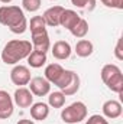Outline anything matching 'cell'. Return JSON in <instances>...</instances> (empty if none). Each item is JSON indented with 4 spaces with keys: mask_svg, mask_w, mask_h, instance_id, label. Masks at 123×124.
<instances>
[{
    "mask_svg": "<svg viewBox=\"0 0 123 124\" xmlns=\"http://www.w3.org/2000/svg\"><path fill=\"white\" fill-rule=\"evenodd\" d=\"M32 51L33 48L29 40H22V39L9 40L1 51V61L6 65H16L22 59H26Z\"/></svg>",
    "mask_w": 123,
    "mask_h": 124,
    "instance_id": "7a4b0ae2",
    "label": "cell"
},
{
    "mask_svg": "<svg viewBox=\"0 0 123 124\" xmlns=\"http://www.w3.org/2000/svg\"><path fill=\"white\" fill-rule=\"evenodd\" d=\"M28 28L31 29V33H38V32L46 31V25L42 16H33L31 22L28 23Z\"/></svg>",
    "mask_w": 123,
    "mask_h": 124,
    "instance_id": "44dd1931",
    "label": "cell"
},
{
    "mask_svg": "<svg viewBox=\"0 0 123 124\" xmlns=\"http://www.w3.org/2000/svg\"><path fill=\"white\" fill-rule=\"evenodd\" d=\"M31 71L25 65H15L10 71V81L18 87H25L31 81Z\"/></svg>",
    "mask_w": 123,
    "mask_h": 124,
    "instance_id": "5b68a950",
    "label": "cell"
},
{
    "mask_svg": "<svg viewBox=\"0 0 123 124\" xmlns=\"http://www.w3.org/2000/svg\"><path fill=\"white\" fill-rule=\"evenodd\" d=\"M61 118L62 121L67 124L81 123L83 120L87 118V107H86V104L81 102V101L72 102L71 105L65 107L61 111Z\"/></svg>",
    "mask_w": 123,
    "mask_h": 124,
    "instance_id": "277c9868",
    "label": "cell"
},
{
    "mask_svg": "<svg viewBox=\"0 0 123 124\" xmlns=\"http://www.w3.org/2000/svg\"><path fill=\"white\" fill-rule=\"evenodd\" d=\"M65 98L67 97L61 91H54L48 97V105H51L52 108H62L65 105Z\"/></svg>",
    "mask_w": 123,
    "mask_h": 124,
    "instance_id": "ffe728a7",
    "label": "cell"
},
{
    "mask_svg": "<svg viewBox=\"0 0 123 124\" xmlns=\"http://www.w3.org/2000/svg\"><path fill=\"white\" fill-rule=\"evenodd\" d=\"M13 0H0V3H4V4H7V3H12Z\"/></svg>",
    "mask_w": 123,
    "mask_h": 124,
    "instance_id": "f1b7e54d",
    "label": "cell"
},
{
    "mask_svg": "<svg viewBox=\"0 0 123 124\" xmlns=\"http://www.w3.org/2000/svg\"><path fill=\"white\" fill-rule=\"evenodd\" d=\"M101 81L107 85V88L113 93L122 94L123 91V74L120 68L114 63H107L100 71Z\"/></svg>",
    "mask_w": 123,
    "mask_h": 124,
    "instance_id": "3957f363",
    "label": "cell"
},
{
    "mask_svg": "<svg viewBox=\"0 0 123 124\" xmlns=\"http://www.w3.org/2000/svg\"><path fill=\"white\" fill-rule=\"evenodd\" d=\"M106 7H112V9H123V0H100Z\"/></svg>",
    "mask_w": 123,
    "mask_h": 124,
    "instance_id": "484cf974",
    "label": "cell"
},
{
    "mask_svg": "<svg viewBox=\"0 0 123 124\" xmlns=\"http://www.w3.org/2000/svg\"><path fill=\"white\" fill-rule=\"evenodd\" d=\"M72 72H74V71H71V69H65V71H64V74L61 75V78L57 81V84H55V85L60 88V91H61V90H64V88L68 85V82L71 81Z\"/></svg>",
    "mask_w": 123,
    "mask_h": 124,
    "instance_id": "cb8c5ba5",
    "label": "cell"
},
{
    "mask_svg": "<svg viewBox=\"0 0 123 124\" xmlns=\"http://www.w3.org/2000/svg\"><path fill=\"white\" fill-rule=\"evenodd\" d=\"M51 1H55V0H51Z\"/></svg>",
    "mask_w": 123,
    "mask_h": 124,
    "instance_id": "f546056e",
    "label": "cell"
},
{
    "mask_svg": "<svg viewBox=\"0 0 123 124\" xmlns=\"http://www.w3.org/2000/svg\"><path fill=\"white\" fill-rule=\"evenodd\" d=\"M0 23L16 35H22L28 29V20L23 10L19 6H1L0 7Z\"/></svg>",
    "mask_w": 123,
    "mask_h": 124,
    "instance_id": "6da1fadb",
    "label": "cell"
},
{
    "mask_svg": "<svg viewBox=\"0 0 123 124\" xmlns=\"http://www.w3.org/2000/svg\"><path fill=\"white\" fill-rule=\"evenodd\" d=\"M29 90L36 97H45L51 91V84L44 78V77H35L29 81Z\"/></svg>",
    "mask_w": 123,
    "mask_h": 124,
    "instance_id": "ba28073f",
    "label": "cell"
},
{
    "mask_svg": "<svg viewBox=\"0 0 123 124\" xmlns=\"http://www.w3.org/2000/svg\"><path fill=\"white\" fill-rule=\"evenodd\" d=\"M32 48H33V51L46 54L51 49V40H49L48 32L42 31L38 33H32Z\"/></svg>",
    "mask_w": 123,
    "mask_h": 124,
    "instance_id": "9c48e42d",
    "label": "cell"
},
{
    "mask_svg": "<svg viewBox=\"0 0 123 124\" xmlns=\"http://www.w3.org/2000/svg\"><path fill=\"white\" fill-rule=\"evenodd\" d=\"M80 84H81V81H80V77H78V74L77 72H72V77H71V81L68 82V85L61 90V93L65 95V97H70V95H74V94L78 93V90H80Z\"/></svg>",
    "mask_w": 123,
    "mask_h": 124,
    "instance_id": "ac0fdd59",
    "label": "cell"
},
{
    "mask_svg": "<svg viewBox=\"0 0 123 124\" xmlns=\"http://www.w3.org/2000/svg\"><path fill=\"white\" fill-rule=\"evenodd\" d=\"M13 102L19 108H29L33 104V94L26 87H19L13 94Z\"/></svg>",
    "mask_w": 123,
    "mask_h": 124,
    "instance_id": "52a82bcc",
    "label": "cell"
},
{
    "mask_svg": "<svg viewBox=\"0 0 123 124\" xmlns=\"http://www.w3.org/2000/svg\"><path fill=\"white\" fill-rule=\"evenodd\" d=\"M96 1L97 0H71V4L75 6V7H78V9L91 12V10L96 9Z\"/></svg>",
    "mask_w": 123,
    "mask_h": 124,
    "instance_id": "7402d4cb",
    "label": "cell"
},
{
    "mask_svg": "<svg viewBox=\"0 0 123 124\" xmlns=\"http://www.w3.org/2000/svg\"><path fill=\"white\" fill-rule=\"evenodd\" d=\"M70 32H71V35H72L74 38H78V39L86 38L87 33H88V22L81 17V19L78 20V23H77Z\"/></svg>",
    "mask_w": 123,
    "mask_h": 124,
    "instance_id": "d6986e66",
    "label": "cell"
},
{
    "mask_svg": "<svg viewBox=\"0 0 123 124\" xmlns=\"http://www.w3.org/2000/svg\"><path fill=\"white\" fill-rule=\"evenodd\" d=\"M86 124H109V121L106 120L104 116H100V114H93L87 118Z\"/></svg>",
    "mask_w": 123,
    "mask_h": 124,
    "instance_id": "d4e9b609",
    "label": "cell"
},
{
    "mask_svg": "<svg viewBox=\"0 0 123 124\" xmlns=\"http://www.w3.org/2000/svg\"><path fill=\"white\" fill-rule=\"evenodd\" d=\"M13 110H15L13 97H10L7 91L0 90V120H7L9 117H12Z\"/></svg>",
    "mask_w": 123,
    "mask_h": 124,
    "instance_id": "8992f818",
    "label": "cell"
},
{
    "mask_svg": "<svg viewBox=\"0 0 123 124\" xmlns=\"http://www.w3.org/2000/svg\"><path fill=\"white\" fill-rule=\"evenodd\" d=\"M94 52V45L88 39H80L75 45V54L80 58H88Z\"/></svg>",
    "mask_w": 123,
    "mask_h": 124,
    "instance_id": "2e32d148",
    "label": "cell"
},
{
    "mask_svg": "<svg viewBox=\"0 0 123 124\" xmlns=\"http://www.w3.org/2000/svg\"><path fill=\"white\" fill-rule=\"evenodd\" d=\"M122 42L123 39H117V43H116V48H114V56L119 59V61H123V49H122Z\"/></svg>",
    "mask_w": 123,
    "mask_h": 124,
    "instance_id": "4316f807",
    "label": "cell"
},
{
    "mask_svg": "<svg viewBox=\"0 0 123 124\" xmlns=\"http://www.w3.org/2000/svg\"><path fill=\"white\" fill-rule=\"evenodd\" d=\"M16 124H35L32 120H26V118H23V120H19Z\"/></svg>",
    "mask_w": 123,
    "mask_h": 124,
    "instance_id": "83f0119b",
    "label": "cell"
},
{
    "mask_svg": "<svg viewBox=\"0 0 123 124\" xmlns=\"http://www.w3.org/2000/svg\"><path fill=\"white\" fill-rule=\"evenodd\" d=\"M81 17H80V15L77 12L70 10V9H64V12H62V15H61V20H60V26L68 29V31H71L78 23Z\"/></svg>",
    "mask_w": 123,
    "mask_h": 124,
    "instance_id": "4fadbf2b",
    "label": "cell"
},
{
    "mask_svg": "<svg viewBox=\"0 0 123 124\" xmlns=\"http://www.w3.org/2000/svg\"><path fill=\"white\" fill-rule=\"evenodd\" d=\"M49 116V105L45 102H35L31 105V117L36 121H44Z\"/></svg>",
    "mask_w": 123,
    "mask_h": 124,
    "instance_id": "5bb4252c",
    "label": "cell"
},
{
    "mask_svg": "<svg viewBox=\"0 0 123 124\" xmlns=\"http://www.w3.org/2000/svg\"><path fill=\"white\" fill-rule=\"evenodd\" d=\"M51 52H52V55H54L55 59H58V61H65V59H68V58L71 56L72 49H71V45H70L68 42H65V40H58V42H55L54 46L51 48Z\"/></svg>",
    "mask_w": 123,
    "mask_h": 124,
    "instance_id": "7c38bea8",
    "label": "cell"
},
{
    "mask_svg": "<svg viewBox=\"0 0 123 124\" xmlns=\"http://www.w3.org/2000/svg\"><path fill=\"white\" fill-rule=\"evenodd\" d=\"M64 68H62L60 63H49L46 68H45V79L49 82V84H57V81L61 78V75L64 74Z\"/></svg>",
    "mask_w": 123,
    "mask_h": 124,
    "instance_id": "9a60e30c",
    "label": "cell"
},
{
    "mask_svg": "<svg viewBox=\"0 0 123 124\" xmlns=\"http://www.w3.org/2000/svg\"><path fill=\"white\" fill-rule=\"evenodd\" d=\"M64 12V7L62 6H52L49 9H46L42 15L44 20H45V25L46 26H51V28H57L60 26V20H61V15Z\"/></svg>",
    "mask_w": 123,
    "mask_h": 124,
    "instance_id": "30bf717a",
    "label": "cell"
},
{
    "mask_svg": "<svg viewBox=\"0 0 123 124\" xmlns=\"http://www.w3.org/2000/svg\"><path fill=\"white\" fill-rule=\"evenodd\" d=\"M101 110H103V116H104L106 118H112V120L119 118L123 113L122 104H120L119 101H116V100H109V101H106V102L103 104Z\"/></svg>",
    "mask_w": 123,
    "mask_h": 124,
    "instance_id": "8fae6325",
    "label": "cell"
},
{
    "mask_svg": "<svg viewBox=\"0 0 123 124\" xmlns=\"http://www.w3.org/2000/svg\"><path fill=\"white\" fill-rule=\"evenodd\" d=\"M42 4V0H22V6L26 12L33 13V12H38L39 7Z\"/></svg>",
    "mask_w": 123,
    "mask_h": 124,
    "instance_id": "603a6c76",
    "label": "cell"
},
{
    "mask_svg": "<svg viewBox=\"0 0 123 124\" xmlns=\"http://www.w3.org/2000/svg\"><path fill=\"white\" fill-rule=\"evenodd\" d=\"M26 59H28L29 66H31V68H36V69H38V68H42V66L48 62L46 54L39 52V51H32Z\"/></svg>",
    "mask_w": 123,
    "mask_h": 124,
    "instance_id": "e0dca14e",
    "label": "cell"
}]
</instances>
